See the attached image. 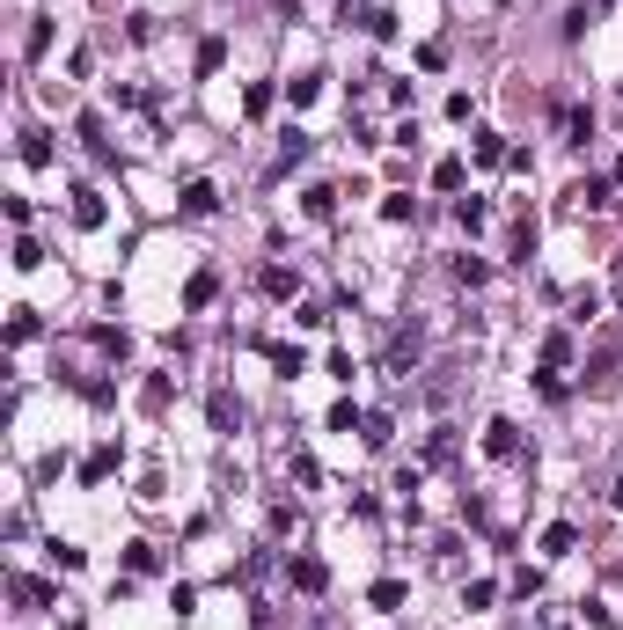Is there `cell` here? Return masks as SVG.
Listing matches in <instances>:
<instances>
[{
	"label": "cell",
	"mask_w": 623,
	"mask_h": 630,
	"mask_svg": "<svg viewBox=\"0 0 623 630\" xmlns=\"http://www.w3.org/2000/svg\"><path fill=\"white\" fill-rule=\"evenodd\" d=\"M125 564H133V571H154V564H161V550H154V543H133V550H125Z\"/></svg>",
	"instance_id": "cell-24"
},
{
	"label": "cell",
	"mask_w": 623,
	"mask_h": 630,
	"mask_svg": "<svg viewBox=\"0 0 623 630\" xmlns=\"http://www.w3.org/2000/svg\"><path fill=\"white\" fill-rule=\"evenodd\" d=\"M360 418H367V411H360V404H337V411H330V433H353V425H360Z\"/></svg>",
	"instance_id": "cell-25"
},
{
	"label": "cell",
	"mask_w": 623,
	"mask_h": 630,
	"mask_svg": "<svg viewBox=\"0 0 623 630\" xmlns=\"http://www.w3.org/2000/svg\"><path fill=\"white\" fill-rule=\"evenodd\" d=\"M609 498H616V506H623V477H616V491H609Z\"/></svg>",
	"instance_id": "cell-30"
},
{
	"label": "cell",
	"mask_w": 623,
	"mask_h": 630,
	"mask_svg": "<svg viewBox=\"0 0 623 630\" xmlns=\"http://www.w3.org/2000/svg\"><path fill=\"white\" fill-rule=\"evenodd\" d=\"M206 418H213V433H235V425H243V404H235L228 388H220L213 404H206Z\"/></svg>",
	"instance_id": "cell-11"
},
{
	"label": "cell",
	"mask_w": 623,
	"mask_h": 630,
	"mask_svg": "<svg viewBox=\"0 0 623 630\" xmlns=\"http://www.w3.org/2000/svg\"><path fill=\"white\" fill-rule=\"evenodd\" d=\"M220 59H228V37H206V44H198V81L220 74Z\"/></svg>",
	"instance_id": "cell-19"
},
{
	"label": "cell",
	"mask_w": 623,
	"mask_h": 630,
	"mask_svg": "<svg viewBox=\"0 0 623 630\" xmlns=\"http://www.w3.org/2000/svg\"><path fill=\"white\" fill-rule=\"evenodd\" d=\"M37 264H44V250H37L30 235H23V242H15V271H37Z\"/></svg>",
	"instance_id": "cell-29"
},
{
	"label": "cell",
	"mask_w": 623,
	"mask_h": 630,
	"mask_svg": "<svg viewBox=\"0 0 623 630\" xmlns=\"http://www.w3.org/2000/svg\"><path fill=\"white\" fill-rule=\"evenodd\" d=\"M23 161L44 169V161H51V140H44V132H23Z\"/></svg>",
	"instance_id": "cell-20"
},
{
	"label": "cell",
	"mask_w": 623,
	"mask_h": 630,
	"mask_svg": "<svg viewBox=\"0 0 623 630\" xmlns=\"http://www.w3.org/2000/svg\"><path fill=\"white\" fill-rule=\"evenodd\" d=\"M287 580H294L301 594H323V587H330V564H323V557H294V564H287Z\"/></svg>",
	"instance_id": "cell-2"
},
{
	"label": "cell",
	"mask_w": 623,
	"mask_h": 630,
	"mask_svg": "<svg viewBox=\"0 0 623 630\" xmlns=\"http://www.w3.org/2000/svg\"><path fill=\"white\" fill-rule=\"evenodd\" d=\"M243 110H250V118H264V110H271V88H264V81H250V96H243Z\"/></svg>",
	"instance_id": "cell-26"
},
{
	"label": "cell",
	"mask_w": 623,
	"mask_h": 630,
	"mask_svg": "<svg viewBox=\"0 0 623 630\" xmlns=\"http://www.w3.org/2000/svg\"><path fill=\"white\" fill-rule=\"evenodd\" d=\"M213 294H220V271H198V278L184 286V308H206Z\"/></svg>",
	"instance_id": "cell-17"
},
{
	"label": "cell",
	"mask_w": 623,
	"mask_h": 630,
	"mask_svg": "<svg viewBox=\"0 0 623 630\" xmlns=\"http://www.w3.org/2000/svg\"><path fill=\"white\" fill-rule=\"evenodd\" d=\"M484 454H491V462H514V454H521V425L514 418H491L484 425Z\"/></svg>",
	"instance_id": "cell-1"
},
{
	"label": "cell",
	"mask_w": 623,
	"mask_h": 630,
	"mask_svg": "<svg viewBox=\"0 0 623 630\" xmlns=\"http://www.w3.org/2000/svg\"><path fill=\"white\" fill-rule=\"evenodd\" d=\"M360 440H367V447L381 454V447L396 440V425H389V411H367V418H360Z\"/></svg>",
	"instance_id": "cell-15"
},
{
	"label": "cell",
	"mask_w": 623,
	"mask_h": 630,
	"mask_svg": "<svg viewBox=\"0 0 623 630\" xmlns=\"http://www.w3.org/2000/svg\"><path fill=\"white\" fill-rule=\"evenodd\" d=\"M594 23H601V8H594V0H580V8H564V37H573V44H580V37L594 30Z\"/></svg>",
	"instance_id": "cell-16"
},
{
	"label": "cell",
	"mask_w": 623,
	"mask_h": 630,
	"mask_svg": "<svg viewBox=\"0 0 623 630\" xmlns=\"http://www.w3.org/2000/svg\"><path fill=\"white\" fill-rule=\"evenodd\" d=\"M418 352H426V345H418V330L389 337V367H396V374H411V367H418Z\"/></svg>",
	"instance_id": "cell-10"
},
{
	"label": "cell",
	"mask_w": 623,
	"mask_h": 630,
	"mask_svg": "<svg viewBox=\"0 0 623 630\" xmlns=\"http://www.w3.org/2000/svg\"><path fill=\"white\" fill-rule=\"evenodd\" d=\"M287 470H294V484H308V491L323 484V470H316V454H294V462H287Z\"/></svg>",
	"instance_id": "cell-22"
},
{
	"label": "cell",
	"mask_w": 623,
	"mask_h": 630,
	"mask_svg": "<svg viewBox=\"0 0 623 630\" xmlns=\"http://www.w3.org/2000/svg\"><path fill=\"white\" fill-rule=\"evenodd\" d=\"M573 205H587V213H601V205H609V184H601V177H587V184H573Z\"/></svg>",
	"instance_id": "cell-18"
},
{
	"label": "cell",
	"mask_w": 623,
	"mask_h": 630,
	"mask_svg": "<svg viewBox=\"0 0 623 630\" xmlns=\"http://www.w3.org/2000/svg\"><path fill=\"white\" fill-rule=\"evenodd\" d=\"M557 132L564 140H594V110L587 103H557Z\"/></svg>",
	"instance_id": "cell-3"
},
{
	"label": "cell",
	"mask_w": 623,
	"mask_h": 630,
	"mask_svg": "<svg viewBox=\"0 0 623 630\" xmlns=\"http://www.w3.org/2000/svg\"><path fill=\"white\" fill-rule=\"evenodd\" d=\"M213 205H220V191H213L206 177H191V184H184V213H198V220H206Z\"/></svg>",
	"instance_id": "cell-13"
},
{
	"label": "cell",
	"mask_w": 623,
	"mask_h": 630,
	"mask_svg": "<svg viewBox=\"0 0 623 630\" xmlns=\"http://www.w3.org/2000/svg\"><path fill=\"white\" fill-rule=\"evenodd\" d=\"M367 601H374L381 616H396V608L411 601V587H404V580H374V587H367Z\"/></svg>",
	"instance_id": "cell-9"
},
{
	"label": "cell",
	"mask_w": 623,
	"mask_h": 630,
	"mask_svg": "<svg viewBox=\"0 0 623 630\" xmlns=\"http://www.w3.org/2000/svg\"><path fill=\"white\" fill-rule=\"evenodd\" d=\"M74 227H103V191L74 184Z\"/></svg>",
	"instance_id": "cell-12"
},
{
	"label": "cell",
	"mask_w": 623,
	"mask_h": 630,
	"mask_svg": "<svg viewBox=\"0 0 623 630\" xmlns=\"http://www.w3.org/2000/svg\"><path fill=\"white\" fill-rule=\"evenodd\" d=\"M301 213H308V220H330V213H337V191H330V184H308V191H301Z\"/></svg>",
	"instance_id": "cell-14"
},
{
	"label": "cell",
	"mask_w": 623,
	"mask_h": 630,
	"mask_svg": "<svg viewBox=\"0 0 623 630\" xmlns=\"http://www.w3.org/2000/svg\"><path fill=\"white\" fill-rule=\"evenodd\" d=\"M257 286H264L271 301H294V294H301V271H287V264H264V278H257Z\"/></svg>",
	"instance_id": "cell-6"
},
{
	"label": "cell",
	"mask_w": 623,
	"mask_h": 630,
	"mask_svg": "<svg viewBox=\"0 0 623 630\" xmlns=\"http://www.w3.org/2000/svg\"><path fill=\"white\" fill-rule=\"evenodd\" d=\"M455 220H463V227H470V235H477V227H484V220H491V213H484V205H477V198H463V205H455Z\"/></svg>",
	"instance_id": "cell-28"
},
{
	"label": "cell",
	"mask_w": 623,
	"mask_h": 630,
	"mask_svg": "<svg viewBox=\"0 0 623 630\" xmlns=\"http://www.w3.org/2000/svg\"><path fill=\"white\" fill-rule=\"evenodd\" d=\"M433 184H440V191H463V161H455V154H447V161L433 169Z\"/></svg>",
	"instance_id": "cell-23"
},
{
	"label": "cell",
	"mask_w": 623,
	"mask_h": 630,
	"mask_svg": "<svg viewBox=\"0 0 623 630\" xmlns=\"http://www.w3.org/2000/svg\"><path fill=\"white\" fill-rule=\"evenodd\" d=\"M118 462H125V454H118V440H103V447L88 454V462H81V484H103V477L118 470Z\"/></svg>",
	"instance_id": "cell-7"
},
{
	"label": "cell",
	"mask_w": 623,
	"mask_h": 630,
	"mask_svg": "<svg viewBox=\"0 0 623 630\" xmlns=\"http://www.w3.org/2000/svg\"><path fill=\"white\" fill-rule=\"evenodd\" d=\"M308 154H316V140H308L301 125H287V132H279V169H301Z\"/></svg>",
	"instance_id": "cell-5"
},
{
	"label": "cell",
	"mask_w": 623,
	"mask_h": 630,
	"mask_svg": "<svg viewBox=\"0 0 623 630\" xmlns=\"http://www.w3.org/2000/svg\"><path fill=\"white\" fill-rule=\"evenodd\" d=\"M455 278H463V286H484L491 264H484V257H455Z\"/></svg>",
	"instance_id": "cell-21"
},
{
	"label": "cell",
	"mask_w": 623,
	"mask_h": 630,
	"mask_svg": "<svg viewBox=\"0 0 623 630\" xmlns=\"http://www.w3.org/2000/svg\"><path fill=\"white\" fill-rule=\"evenodd\" d=\"M8 337H15V345H30V337H37V315H30V308H15V323H8Z\"/></svg>",
	"instance_id": "cell-27"
},
{
	"label": "cell",
	"mask_w": 623,
	"mask_h": 630,
	"mask_svg": "<svg viewBox=\"0 0 623 630\" xmlns=\"http://www.w3.org/2000/svg\"><path fill=\"white\" fill-rule=\"evenodd\" d=\"M264 360H271L279 374H287V381H294V374H308V352H301V345H287V337H271V345H264Z\"/></svg>",
	"instance_id": "cell-4"
},
{
	"label": "cell",
	"mask_w": 623,
	"mask_h": 630,
	"mask_svg": "<svg viewBox=\"0 0 623 630\" xmlns=\"http://www.w3.org/2000/svg\"><path fill=\"white\" fill-rule=\"evenodd\" d=\"M616 308H623V294H616Z\"/></svg>",
	"instance_id": "cell-31"
},
{
	"label": "cell",
	"mask_w": 623,
	"mask_h": 630,
	"mask_svg": "<svg viewBox=\"0 0 623 630\" xmlns=\"http://www.w3.org/2000/svg\"><path fill=\"white\" fill-rule=\"evenodd\" d=\"M573 550H580V528L573 521H550L543 528V557H573Z\"/></svg>",
	"instance_id": "cell-8"
}]
</instances>
